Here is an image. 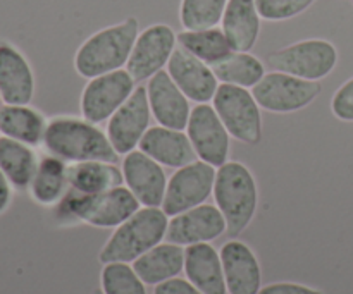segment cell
Instances as JSON below:
<instances>
[{
  "mask_svg": "<svg viewBox=\"0 0 353 294\" xmlns=\"http://www.w3.org/2000/svg\"><path fill=\"white\" fill-rule=\"evenodd\" d=\"M2 103H3V102H2V98H0V105H2Z\"/></svg>",
  "mask_w": 353,
  "mask_h": 294,
  "instance_id": "74e56055",
  "label": "cell"
},
{
  "mask_svg": "<svg viewBox=\"0 0 353 294\" xmlns=\"http://www.w3.org/2000/svg\"><path fill=\"white\" fill-rule=\"evenodd\" d=\"M150 103L147 86H137L133 95L107 120V136L119 157L137 150L141 138L150 129Z\"/></svg>",
  "mask_w": 353,
  "mask_h": 294,
  "instance_id": "4fadbf2b",
  "label": "cell"
},
{
  "mask_svg": "<svg viewBox=\"0 0 353 294\" xmlns=\"http://www.w3.org/2000/svg\"><path fill=\"white\" fill-rule=\"evenodd\" d=\"M124 186L141 207H162L169 178L164 167L137 148L123 157L121 164Z\"/></svg>",
  "mask_w": 353,
  "mask_h": 294,
  "instance_id": "9a60e30c",
  "label": "cell"
},
{
  "mask_svg": "<svg viewBox=\"0 0 353 294\" xmlns=\"http://www.w3.org/2000/svg\"><path fill=\"white\" fill-rule=\"evenodd\" d=\"M214 202L228 224V234L238 238L248 229L259 209V186L250 169L238 160H228L217 169Z\"/></svg>",
  "mask_w": 353,
  "mask_h": 294,
  "instance_id": "5b68a950",
  "label": "cell"
},
{
  "mask_svg": "<svg viewBox=\"0 0 353 294\" xmlns=\"http://www.w3.org/2000/svg\"><path fill=\"white\" fill-rule=\"evenodd\" d=\"M169 216L161 207H141L138 212L114 229L99 251V262L133 264L134 260L165 241Z\"/></svg>",
  "mask_w": 353,
  "mask_h": 294,
  "instance_id": "277c9868",
  "label": "cell"
},
{
  "mask_svg": "<svg viewBox=\"0 0 353 294\" xmlns=\"http://www.w3.org/2000/svg\"><path fill=\"white\" fill-rule=\"evenodd\" d=\"M10 202H12V185L0 169V216L9 209Z\"/></svg>",
  "mask_w": 353,
  "mask_h": 294,
  "instance_id": "d590c367",
  "label": "cell"
},
{
  "mask_svg": "<svg viewBox=\"0 0 353 294\" xmlns=\"http://www.w3.org/2000/svg\"><path fill=\"white\" fill-rule=\"evenodd\" d=\"M69 188L81 195H97L124 185L123 171L114 162L86 160L69 164Z\"/></svg>",
  "mask_w": 353,
  "mask_h": 294,
  "instance_id": "484cf974",
  "label": "cell"
},
{
  "mask_svg": "<svg viewBox=\"0 0 353 294\" xmlns=\"http://www.w3.org/2000/svg\"><path fill=\"white\" fill-rule=\"evenodd\" d=\"M352 3H353V0H352Z\"/></svg>",
  "mask_w": 353,
  "mask_h": 294,
  "instance_id": "f35d334b",
  "label": "cell"
},
{
  "mask_svg": "<svg viewBox=\"0 0 353 294\" xmlns=\"http://www.w3.org/2000/svg\"><path fill=\"white\" fill-rule=\"evenodd\" d=\"M312 3H316V0H255L262 19L271 23L293 19L310 9Z\"/></svg>",
  "mask_w": 353,
  "mask_h": 294,
  "instance_id": "1f68e13d",
  "label": "cell"
},
{
  "mask_svg": "<svg viewBox=\"0 0 353 294\" xmlns=\"http://www.w3.org/2000/svg\"><path fill=\"white\" fill-rule=\"evenodd\" d=\"M40 157L33 147L10 138L0 136V169L12 188L30 189Z\"/></svg>",
  "mask_w": 353,
  "mask_h": 294,
  "instance_id": "4316f807",
  "label": "cell"
},
{
  "mask_svg": "<svg viewBox=\"0 0 353 294\" xmlns=\"http://www.w3.org/2000/svg\"><path fill=\"white\" fill-rule=\"evenodd\" d=\"M140 34V21L130 16L121 23L90 34L74 55V69L81 78L92 79L126 67Z\"/></svg>",
  "mask_w": 353,
  "mask_h": 294,
  "instance_id": "7a4b0ae2",
  "label": "cell"
},
{
  "mask_svg": "<svg viewBox=\"0 0 353 294\" xmlns=\"http://www.w3.org/2000/svg\"><path fill=\"white\" fill-rule=\"evenodd\" d=\"M259 294H324L321 289L312 288L299 282H272V284L262 286Z\"/></svg>",
  "mask_w": 353,
  "mask_h": 294,
  "instance_id": "836d02e7",
  "label": "cell"
},
{
  "mask_svg": "<svg viewBox=\"0 0 353 294\" xmlns=\"http://www.w3.org/2000/svg\"><path fill=\"white\" fill-rule=\"evenodd\" d=\"M216 174L217 169L214 165L199 158L185 167L176 169L168 181L161 209L169 217H174L207 203L209 196H212Z\"/></svg>",
  "mask_w": 353,
  "mask_h": 294,
  "instance_id": "9c48e42d",
  "label": "cell"
},
{
  "mask_svg": "<svg viewBox=\"0 0 353 294\" xmlns=\"http://www.w3.org/2000/svg\"><path fill=\"white\" fill-rule=\"evenodd\" d=\"M34 95V74L23 52L0 40V98L10 105H30Z\"/></svg>",
  "mask_w": 353,
  "mask_h": 294,
  "instance_id": "d6986e66",
  "label": "cell"
},
{
  "mask_svg": "<svg viewBox=\"0 0 353 294\" xmlns=\"http://www.w3.org/2000/svg\"><path fill=\"white\" fill-rule=\"evenodd\" d=\"M69 164L55 155H43L30 185V195L38 205L55 207L69 191Z\"/></svg>",
  "mask_w": 353,
  "mask_h": 294,
  "instance_id": "d4e9b609",
  "label": "cell"
},
{
  "mask_svg": "<svg viewBox=\"0 0 353 294\" xmlns=\"http://www.w3.org/2000/svg\"><path fill=\"white\" fill-rule=\"evenodd\" d=\"M131 265L145 284L155 288L169 279L179 277L185 271V248L162 241Z\"/></svg>",
  "mask_w": 353,
  "mask_h": 294,
  "instance_id": "603a6c76",
  "label": "cell"
},
{
  "mask_svg": "<svg viewBox=\"0 0 353 294\" xmlns=\"http://www.w3.org/2000/svg\"><path fill=\"white\" fill-rule=\"evenodd\" d=\"M138 148L162 167L181 169L196 160V154L186 131L172 129L159 124L152 126L145 133Z\"/></svg>",
  "mask_w": 353,
  "mask_h": 294,
  "instance_id": "ffe728a7",
  "label": "cell"
},
{
  "mask_svg": "<svg viewBox=\"0 0 353 294\" xmlns=\"http://www.w3.org/2000/svg\"><path fill=\"white\" fill-rule=\"evenodd\" d=\"M185 131L199 160L207 162L216 169L230 160L231 134L224 127L212 103H196L192 107Z\"/></svg>",
  "mask_w": 353,
  "mask_h": 294,
  "instance_id": "7c38bea8",
  "label": "cell"
},
{
  "mask_svg": "<svg viewBox=\"0 0 353 294\" xmlns=\"http://www.w3.org/2000/svg\"><path fill=\"white\" fill-rule=\"evenodd\" d=\"M262 17L255 0H228L221 30L236 52H250L261 36Z\"/></svg>",
  "mask_w": 353,
  "mask_h": 294,
  "instance_id": "7402d4cb",
  "label": "cell"
},
{
  "mask_svg": "<svg viewBox=\"0 0 353 294\" xmlns=\"http://www.w3.org/2000/svg\"><path fill=\"white\" fill-rule=\"evenodd\" d=\"M262 110L272 114H295L307 109L323 93L319 81H307L281 71L265 72L252 88Z\"/></svg>",
  "mask_w": 353,
  "mask_h": 294,
  "instance_id": "ba28073f",
  "label": "cell"
},
{
  "mask_svg": "<svg viewBox=\"0 0 353 294\" xmlns=\"http://www.w3.org/2000/svg\"><path fill=\"white\" fill-rule=\"evenodd\" d=\"M92 294H103L102 289H95V291H92Z\"/></svg>",
  "mask_w": 353,
  "mask_h": 294,
  "instance_id": "8d00e7d4",
  "label": "cell"
},
{
  "mask_svg": "<svg viewBox=\"0 0 353 294\" xmlns=\"http://www.w3.org/2000/svg\"><path fill=\"white\" fill-rule=\"evenodd\" d=\"M221 85L252 90L265 76V65L250 52L233 50L219 62L210 65Z\"/></svg>",
  "mask_w": 353,
  "mask_h": 294,
  "instance_id": "83f0119b",
  "label": "cell"
},
{
  "mask_svg": "<svg viewBox=\"0 0 353 294\" xmlns=\"http://www.w3.org/2000/svg\"><path fill=\"white\" fill-rule=\"evenodd\" d=\"M178 47L185 48L196 59L212 65L230 55L233 47L219 26L209 30H183L178 33Z\"/></svg>",
  "mask_w": 353,
  "mask_h": 294,
  "instance_id": "f1b7e54d",
  "label": "cell"
},
{
  "mask_svg": "<svg viewBox=\"0 0 353 294\" xmlns=\"http://www.w3.org/2000/svg\"><path fill=\"white\" fill-rule=\"evenodd\" d=\"M47 123L43 114L31 105H0V134L10 140L38 147L43 143Z\"/></svg>",
  "mask_w": 353,
  "mask_h": 294,
  "instance_id": "cb8c5ba5",
  "label": "cell"
},
{
  "mask_svg": "<svg viewBox=\"0 0 353 294\" xmlns=\"http://www.w3.org/2000/svg\"><path fill=\"white\" fill-rule=\"evenodd\" d=\"M152 294H203L202 291L195 288L188 279L174 277L169 281L162 282V284L155 286Z\"/></svg>",
  "mask_w": 353,
  "mask_h": 294,
  "instance_id": "e575fe53",
  "label": "cell"
},
{
  "mask_svg": "<svg viewBox=\"0 0 353 294\" xmlns=\"http://www.w3.org/2000/svg\"><path fill=\"white\" fill-rule=\"evenodd\" d=\"M178 48V33L169 24L155 23L140 31L131 50L126 71L137 83L148 81L152 76L164 71Z\"/></svg>",
  "mask_w": 353,
  "mask_h": 294,
  "instance_id": "8fae6325",
  "label": "cell"
},
{
  "mask_svg": "<svg viewBox=\"0 0 353 294\" xmlns=\"http://www.w3.org/2000/svg\"><path fill=\"white\" fill-rule=\"evenodd\" d=\"M145 86L155 123L159 126L185 131L192 114V100L178 88L169 72L165 69L157 72Z\"/></svg>",
  "mask_w": 353,
  "mask_h": 294,
  "instance_id": "2e32d148",
  "label": "cell"
},
{
  "mask_svg": "<svg viewBox=\"0 0 353 294\" xmlns=\"http://www.w3.org/2000/svg\"><path fill=\"white\" fill-rule=\"evenodd\" d=\"M331 112L343 123H353V78L347 79L331 98Z\"/></svg>",
  "mask_w": 353,
  "mask_h": 294,
  "instance_id": "d6a6232c",
  "label": "cell"
},
{
  "mask_svg": "<svg viewBox=\"0 0 353 294\" xmlns=\"http://www.w3.org/2000/svg\"><path fill=\"white\" fill-rule=\"evenodd\" d=\"M41 145L48 154L62 158L68 164L86 160H105L116 164L119 158L105 131L85 117L57 116L50 119Z\"/></svg>",
  "mask_w": 353,
  "mask_h": 294,
  "instance_id": "6da1fadb",
  "label": "cell"
},
{
  "mask_svg": "<svg viewBox=\"0 0 353 294\" xmlns=\"http://www.w3.org/2000/svg\"><path fill=\"white\" fill-rule=\"evenodd\" d=\"M103 294H148L147 284L138 277L131 264H105L100 272Z\"/></svg>",
  "mask_w": 353,
  "mask_h": 294,
  "instance_id": "4dcf8cb0",
  "label": "cell"
},
{
  "mask_svg": "<svg viewBox=\"0 0 353 294\" xmlns=\"http://www.w3.org/2000/svg\"><path fill=\"white\" fill-rule=\"evenodd\" d=\"M61 222H83L99 229H116L141 209L126 186H117L97 195H81L69 188L64 198L54 207Z\"/></svg>",
  "mask_w": 353,
  "mask_h": 294,
  "instance_id": "3957f363",
  "label": "cell"
},
{
  "mask_svg": "<svg viewBox=\"0 0 353 294\" xmlns=\"http://www.w3.org/2000/svg\"><path fill=\"white\" fill-rule=\"evenodd\" d=\"M165 71L178 85V88L195 103L212 102L221 85L209 64L196 59L181 47L174 50Z\"/></svg>",
  "mask_w": 353,
  "mask_h": 294,
  "instance_id": "e0dca14e",
  "label": "cell"
},
{
  "mask_svg": "<svg viewBox=\"0 0 353 294\" xmlns=\"http://www.w3.org/2000/svg\"><path fill=\"white\" fill-rule=\"evenodd\" d=\"M137 85L126 67L88 79L79 98L81 117L93 124L107 123L133 95Z\"/></svg>",
  "mask_w": 353,
  "mask_h": 294,
  "instance_id": "30bf717a",
  "label": "cell"
},
{
  "mask_svg": "<svg viewBox=\"0 0 353 294\" xmlns=\"http://www.w3.org/2000/svg\"><path fill=\"white\" fill-rule=\"evenodd\" d=\"M228 233V224L216 205L195 207L192 210L169 217L165 241L186 248L192 244L212 243Z\"/></svg>",
  "mask_w": 353,
  "mask_h": 294,
  "instance_id": "5bb4252c",
  "label": "cell"
},
{
  "mask_svg": "<svg viewBox=\"0 0 353 294\" xmlns=\"http://www.w3.org/2000/svg\"><path fill=\"white\" fill-rule=\"evenodd\" d=\"M185 275L203 294H228L221 253L210 243L185 248Z\"/></svg>",
  "mask_w": 353,
  "mask_h": 294,
  "instance_id": "44dd1931",
  "label": "cell"
},
{
  "mask_svg": "<svg viewBox=\"0 0 353 294\" xmlns=\"http://www.w3.org/2000/svg\"><path fill=\"white\" fill-rule=\"evenodd\" d=\"M228 0H181L179 23L183 30H209L219 26Z\"/></svg>",
  "mask_w": 353,
  "mask_h": 294,
  "instance_id": "f546056e",
  "label": "cell"
},
{
  "mask_svg": "<svg viewBox=\"0 0 353 294\" xmlns=\"http://www.w3.org/2000/svg\"><path fill=\"white\" fill-rule=\"evenodd\" d=\"M212 107L231 138L250 147L261 143L262 109L252 90L233 85H219L212 98Z\"/></svg>",
  "mask_w": 353,
  "mask_h": 294,
  "instance_id": "52a82bcc",
  "label": "cell"
},
{
  "mask_svg": "<svg viewBox=\"0 0 353 294\" xmlns=\"http://www.w3.org/2000/svg\"><path fill=\"white\" fill-rule=\"evenodd\" d=\"M268 65L272 71L288 72L307 81H321L338 65V48L324 38L300 40L271 52Z\"/></svg>",
  "mask_w": 353,
  "mask_h": 294,
  "instance_id": "8992f818",
  "label": "cell"
},
{
  "mask_svg": "<svg viewBox=\"0 0 353 294\" xmlns=\"http://www.w3.org/2000/svg\"><path fill=\"white\" fill-rule=\"evenodd\" d=\"M228 294H259L262 269L257 255L247 243L230 240L219 250Z\"/></svg>",
  "mask_w": 353,
  "mask_h": 294,
  "instance_id": "ac0fdd59",
  "label": "cell"
}]
</instances>
